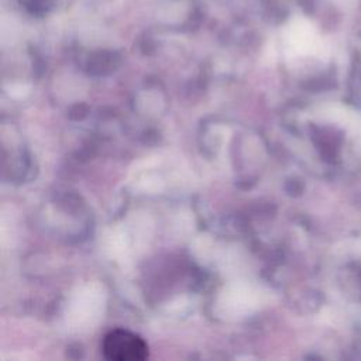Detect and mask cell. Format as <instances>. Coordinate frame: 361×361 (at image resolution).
<instances>
[{
  "label": "cell",
  "mask_w": 361,
  "mask_h": 361,
  "mask_svg": "<svg viewBox=\"0 0 361 361\" xmlns=\"http://www.w3.org/2000/svg\"><path fill=\"white\" fill-rule=\"evenodd\" d=\"M102 351L110 361H142L148 357L147 343L138 334L124 329L109 331L103 338Z\"/></svg>",
  "instance_id": "6da1fadb"
}]
</instances>
